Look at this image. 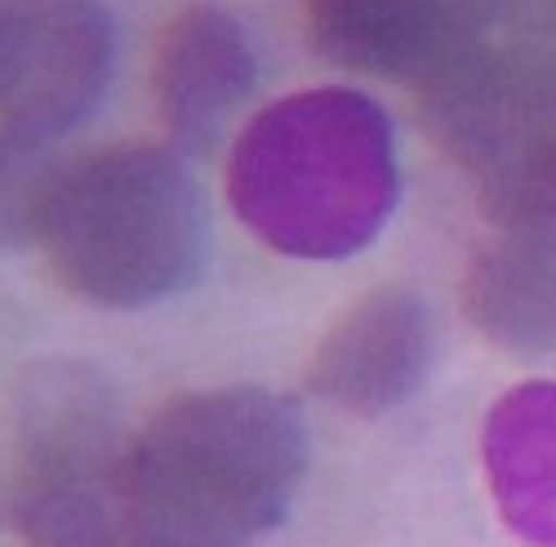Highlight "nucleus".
I'll list each match as a JSON object with an SVG mask.
<instances>
[{
  "instance_id": "nucleus-1",
  "label": "nucleus",
  "mask_w": 556,
  "mask_h": 547,
  "mask_svg": "<svg viewBox=\"0 0 556 547\" xmlns=\"http://www.w3.org/2000/svg\"><path fill=\"white\" fill-rule=\"evenodd\" d=\"M307 468L299 409L263 387L174 396L125 441L116 512L129 547H250L294 504Z\"/></svg>"
},
{
  "instance_id": "nucleus-2",
  "label": "nucleus",
  "mask_w": 556,
  "mask_h": 547,
  "mask_svg": "<svg viewBox=\"0 0 556 547\" xmlns=\"http://www.w3.org/2000/svg\"><path fill=\"white\" fill-rule=\"evenodd\" d=\"M414 94L485 218L556 209V0H450L441 54Z\"/></svg>"
},
{
  "instance_id": "nucleus-3",
  "label": "nucleus",
  "mask_w": 556,
  "mask_h": 547,
  "mask_svg": "<svg viewBox=\"0 0 556 547\" xmlns=\"http://www.w3.org/2000/svg\"><path fill=\"white\" fill-rule=\"evenodd\" d=\"M401 196L392 125L356 89H307L258 112L237 139L227 201L290 258H348L383 232Z\"/></svg>"
},
{
  "instance_id": "nucleus-4",
  "label": "nucleus",
  "mask_w": 556,
  "mask_h": 547,
  "mask_svg": "<svg viewBox=\"0 0 556 547\" xmlns=\"http://www.w3.org/2000/svg\"><path fill=\"white\" fill-rule=\"evenodd\" d=\"M36 241L85 303L148 307L201 277L210 222L182 161L165 148H99L54 169Z\"/></svg>"
},
{
  "instance_id": "nucleus-5",
  "label": "nucleus",
  "mask_w": 556,
  "mask_h": 547,
  "mask_svg": "<svg viewBox=\"0 0 556 547\" xmlns=\"http://www.w3.org/2000/svg\"><path fill=\"white\" fill-rule=\"evenodd\" d=\"M112 59L103 0H0V120L50 143L99 107Z\"/></svg>"
},
{
  "instance_id": "nucleus-6",
  "label": "nucleus",
  "mask_w": 556,
  "mask_h": 547,
  "mask_svg": "<svg viewBox=\"0 0 556 547\" xmlns=\"http://www.w3.org/2000/svg\"><path fill=\"white\" fill-rule=\"evenodd\" d=\"M432 365V316L405 285H383L356 298L320 339L307 383L316 396L375 419L419 392Z\"/></svg>"
},
{
  "instance_id": "nucleus-7",
  "label": "nucleus",
  "mask_w": 556,
  "mask_h": 547,
  "mask_svg": "<svg viewBox=\"0 0 556 547\" xmlns=\"http://www.w3.org/2000/svg\"><path fill=\"white\" fill-rule=\"evenodd\" d=\"M490 241L472 254L463 307L472 326L521 356L556 352V209L490 214Z\"/></svg>"
},
{
  "instance_id": "nucleus-8",
  "label": "nucleus",
  "mask_w": 556,
  "mask_h": 547,
  "mask_svg": "<svg viewBox=\"0 0 556 547\" xmlns=\"http://www.w3.org/2000/svg\"><path fill=\"white\" fill-rule=\"evenodd\" d=\"M254 80L258 63L237 18L214 5L182 10L161 36L152 72L156 112L174 148L205 152Z\"/></svg>"
},
{
  "instance_id": "nucleus-9",
  "label": "nucleus",
  "mask_w": 556,
  "mask_h": 547,
  "mask_svg": "<svg viewBox=\"0 0 556 547\" xmlns=\"http://www.w3.org/2000/svg\"><path fill=\"white\" fill-rule=\"evenodd\" d=\"M481 459L503 525L530 547H556V379L494 400Z\"/></svg>"
},
{
  "instance_id": "nucleus-10",
  "label": "nucleus",
  "mask_w": 556,
  "mask_h": 547,
  "mask_svg": "<svg viewBox=\"0 0 556 547\" xmlns=\"http://www.w3.org/2000/svg\"><path fill=\"white\" fill-rule=\"evenodd\" d=\"M5 504L27 547H129L116 512V472L14 481Z\"/></svg>"
},
{
  "instance_id": "nucleus-11",
  "label": "nucleus",
  "mask_w": 556,
  "mask_h": 547,
  "mask_svg": "<svg viewBox=\"0 0 556 547\" xmlns=\"http://www.w3.org/2000/svg\"><path fill=\"white\" fill-rule=\"evenodd\" d=\"M54 169L59 165L45 156L40 139L0 120V250L36 241L40 205L54 182Z\"/></svg>"
}]
</instances>
